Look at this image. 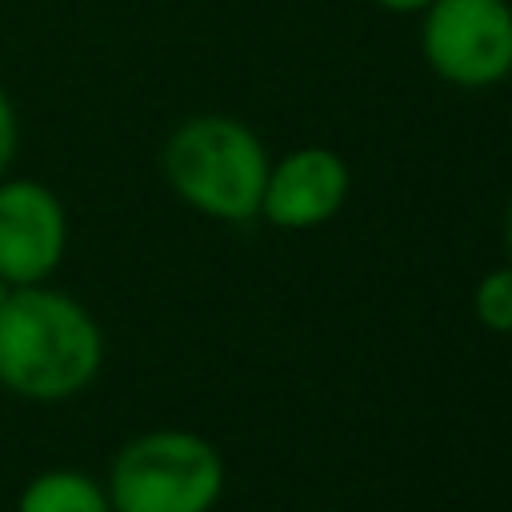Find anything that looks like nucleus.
<instances>
[{
  "label": "nucleus",
  "instance_id": "nucleus-4",
  "mask_svg": "<svg viewBox=\"0 0 512 512\" xmlns=\"http://www.w3.org/2000/svg\"><path fill=\"white\" fill-rule=\"evenodd\" d=\"M428 68L456 88H492L512 72L508 0H432L420 24Z\"/></svg>",
  "mask_w": 512,
  "mask_h": 512
},
{
  "label": "nucleus",
  "instance_id": "nucleus-9",
  "mask_svg": "<svg viewBox=\"0 0 512 512\" xmlns=\"http://www.w3.org/2000/svg\"><path fill=\"white\" fill-rule=\"evenodd\" d=\"M16 148H20V116H16L12 96L0 88V176L12 168Z\"/></svg>",
  "mask_w": 512,
  "mask_h": 512
},
{
  "label": "nucleus",
  "instance_id": "nucleus-11",
  "mask_svg": "<svg viewBox=\"0 0 512 512\" xmlns=\"http://www.w3.org/2000/svg\"><path fill=\"white\" fill-rule=\"evenodd\" d=\"M12 288H16V284H8V280H4V276H0V308H4V300H8V296H12Z\"/></svg>",
  "mask_w": 512,
  "mask_h": 512
},
{
  "label": "nucleus",
  "instance_id": "nucleus-7",
  "mask_svg": "<svg viewBox=\"0 0 512 512\" xmlns=\"http://www.w3.org/2000/svg\"><path fill=\"white\" fill-rule=\"evenodd\" d=\"M16 512H112V504H108V488L96 484L88 472L44 468L20 488Z\"/></svg>",
  "mask_w": 512,
  "mask_h": 512
},
{
  "label": "nucleus",
  "instance_id": "nucleus-12",
  "mask_svg": "<svg viewBox=\"0 0 512 512\" xmlns=\"http://www.w3.org/2000/svg\"><path fill=\"white\" fill-rule=\"evenodd\" d=\"M504 240H508V264H512V208H508V228H504Z\"/></svg>",
  "mask_w": 512,
  "mask_h": 512
},
{
  "label": "nucleus",
  "instance_id": "nucleus-5",
  "mask_svg": "<svg viewBox=\"0 0 512 512\" xmlns=\"http://www.w3.org/2000/svg\"><path fill=\"white\" fill-rule=\"evenodd\" d=\"M68 248L60 196L32 176H0V276L16 288L44 284Z\"/></svg>",
  "mask_w": 512,
  "mask_h": 512
},
{
  "label": "nucleus",
  "instance_id": "nucleus-10",
  "mask_svg": "<svg viewBox=\"0 0 512 512\" xmlns=\"http://www.w3.org/2000/svg\"><path fill=\"white\" fill-rule=\"evenodd\" d=\"M372 4H380L388 12H424L432 0H372Z\"/></svg>",
  "mask_w": 512,
  "mask_h": 512
},
{
  "label": "nucleus",
  "instance_id": "nucleus-3",
  "mask_svg": "<svg viewBox=\"0 0 512 512\" xmlns=\"http://www.w3.org/2000/svg\"><path fill=\"white\" fill-rule=\"evenodd\" d=\"M220 492V452L184 428H156L128 440L108 468L112 512H212Z\"/></svg>",
  "mask_w": 512,
  "mask_h": 512
},
{
  "label": "nucleus",
  "instance_id": "nucleus-8",
  "mask_svg": "<svg viewBox=\"0 0 512 512\" xmlns=\"http://www.w3.org/2000/svg\"><path fill=\"white\" fill-rule=\"evenodd\" d=\"M472 308H476V320H480L484 328L512 336V264L492 268V272L476 284Z\"/></svg>",
  "mask_w": 512,
  "mask_h": 512
},
{
  "label": "nucleus",
  "instance_id": "nucleus-6",
  "mask_svg": "<svg viewBox=\"0 0 512 512\" xmlns=\"http://www.w3.org/2000/svg\"><path fill=\"white\" fill-rule=\"evenodd\" d=\"M352 188V172L340 152L308 144L288 152L280 164H268L260 216L288 232H308L328 224Z\"/></svg>",
  "mask_w": 512,
  "mask_h": 512
},
{
  "label": "nucleus",
  "instance_id": "nucleus-1",
  "mask_svg": "<svg viewBox=\"0 0 512 512\" xmlns=\"http://www.w3.org/2000/svg\"><path fill=\"white\" fill-rule=\"evenodd\" d=\"M104 364V332L68 292L24 284L0 308V388L56 404L84 392Z\"/></svg>",
  "mask_w": 512,
  "mask_h": 512
},
{
  "label": "nucleus",
  "instance_id": "nucleus-2",
  "mask_svg": "<svg viewBox=\"0 0 512 512\" xmlns=\"http://www.w3.org/2000/svg\"><path fill=\"white\" fill-rule=\"evenodd\" d=\"M160 168L168 188L200 216L224 224H244L260 216L268 152L260 136L232 116L204 112L176 124L164 140Z\"/></svg>",
  "mask_w": 512,
  "mask_h": 512
}]
</instances>
